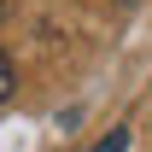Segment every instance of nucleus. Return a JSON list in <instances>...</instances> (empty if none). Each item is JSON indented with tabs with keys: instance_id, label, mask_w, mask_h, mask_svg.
Masks as SVG:
<instances>
[{
	"instance_id": "obj_1",
	"label": "nucleus",
	"mask_w": 152,
	"mask_h": 152,
	"mask_svg": "<svg viewBox=\"0 0 152 152\" xmlns=\"http://www.w3.org/2000/svg\"><path fill=\"white\" fill-rule=\"evenodd\" d=\"M88 152H129V129H111L105 140H94Z\"/></svg>"
},
{
	"instance_id": "obj_3",
	"label": "nucleus",
	"mask_w": 152,
	"mask_h": 152,
	"mask_svg": "<svg viewBox=\"0 0 152 152\" xmlns=\"http://www.w3.org/2000/svg\"><path fill=\"white\" fill-rule=\"evenodd\" d=\"M0 12H6V0H0Z\"/></svg>"
},
{
	"instance_id": "obj_2",
	"label": "nucleus",
	"mask_w": 152,
	"mask_h": 152,
	"mask_svg": "<svg viewBox=\"0 0 152 152\" xmlns=\"http://www.w3.org/2000/svg\"><path fill=\"white\" fill-rule=\"evenodd\" d=\"M12 88H18V76H12V58L0 53V99H12Z\"/></svg>"
}]
</instances>
